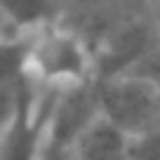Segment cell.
Wrapping results in <instances>:
<instances>
[{
  "label": "cell",
  "instance_id": "cell-1",
  "mask_svg": "<svg viewBox=\"0 0 160 160\" xmlns=\"http://www.w3.org/2000/svg\"><path fill=\"white\" fill-rule=\"evenodd\" d=\"M24 71L40 87H64L92 80V52L78 33L61 21L24 35Z\"/></svg>",
  "mask_w": 160,
  "mask_h": 160
},
{
  "label": "cell",
  "instance_id": "cell-2",
  "mask_svg": "<svg viewBox=\"0 0 160 160\" xmlns=\"http://www.w3.org/2000/svg\"><path fill=\"white\" fill-rule=\"evenodd\" d=\"M59 92L61 90H54V87H40L28 78L26 71L21 73L14 118L0 139V160L40 158Z\"/></svg>",
  "mask_w": 160,
  "mask_h": 160
},
{
  "label": "cell",
  "instance_id": "cell-3",
  "mask_svg": "<svg viewBox=\"0 0 160 160\" xmlns=\"http://www.w3.org/2000/svg\"><path fill=\"white\" fill-rule=\"evenodd\" d=\"M99 113L127 137L160 127V87L132 75L94 80Z\"/></svg>",
  "mask_w": 160,
  "mask_h": 160
},
{
  "label": "cell",
  "instance_id": "cell-4",
  "mask_svg": "<svg viewBox=\"0 0 160 160\" xmlns=\"http://www.w3.org/2000/svg\"><path fill=\"white\" fill-rule=\"evenodd\" d=\"M160 40L158 19L148 14L127 19L113 28L99 45L92 50V75L94 80H106L125 75L139 57H144Z\"/></svg>",
  "mask_w": 160,
  "mask_h": 160
},
{
  "label": "cell",
  "instance_id": "cell-5",
  "mask_svg": "<svg viewBox=\"0 0 160 160\" xmlns=\"http://www.w3.org/2000/svg\"><path fill=\"white\" fill-rule=\"evenodd\" d=\"M99 115L101 113H99V101H97L94 78L64 87L57 97L42 148L68 153L75 139L82 134V130Z\"/></svg>",
  "mask_w": 160,
  "mask_h": 160
},
{
  "label": "cell",
  "instance_id": "cell-6",
  "mask_svg": "<svg viewBox=\"0 0 160 160\" xmlns=\"http://www.w3.org/2000/svg\"><path fill=\"white\" fill-rule=\"evenodd\" d=\"M130 137L104 115L94 118L71 146L73 160H125Z\"/></svg>",
  "mask_w": 160,
  "mask_h": 160
},
{
  "label": "cell",
  "instance_id": "cell-7",
  "mask_svg": "<svg viewBox=\"0 0 160 160\" xmlns=\"http://www.w3.org/2000/svg\"><path fill=\"white\" fill-rule=\"evenodd\" d=\"M61 17L59 0H0V19L12 35H28Z\"/></svg>",
  "mask_w": 160,
  "mask_h": 160
},
{
  "label": "cell",
  "instance_id": "cell-8",
  "mask_svg": "<svg viewBox=\"0 0 160 160\" xmlns=\"http://www.w3.org/2000/svg\"><path fill=\"white\" fill-rule=\"evenodd\" d=\"M24 59H26L24 35L0 40V82L19 78L24 73Z\"/></svg>",
  "mask_w": 160,
  "mask_h": 160
},
{
  "label": "cell",
  "instance_id": "cell-9",
  "mask_svg": "<svg viewBox=\"0 0 160 160\" xmlns=\"http://www.w3.org/2000/svg\"><path fill=\"white\" fill-rule=\"evenodd\" d=\"M125 160H160V127L130 137Z\"/></svg>",
  "mask_w": 160,
  "mask_h": 160
},
{
  "label": "cell",
  "instance_id": "cell-10",
  "mask_svg": "<svg viewBox=\"0 0 160 160\" xmlns=\"http://www.w3.org/2000/svg\"><path fill=\"white\" fill-rule=\"evenodd\" d=\"M125 75L146 80V82H151V85L160 87V40L146 52L144 57H139V59L134 61V66H132Z\"/></svg>",
  "mask_w": 160,
  "mask_h": 160
},
{
  "label": "cell",
  "instance_id": "cell-11",
  "mask_svg": "<svg viewBox=\"0 0 160 160\" xmlns=\"http://www.w3.org/2000/svg\"><path fill=\"white\" fill-rule=\"evenodd\" d=\"M2 38H19V35H12V31L2 24V19H0V40H2Z\"/></svg>",
  "mask_w": 160,
  "mask_h": 160
},
{
  "label": "cell",
  "instance_id": "cell-12",
  "mask_svg": "<svg viewBox=\"0 0 160 160\" xmlns=\"http://www.w3.org/2000/svg\"><path fill=\"white\" fill-rule=\"evenodd\" d=\"M155 5H158V19H160V0H155Z\"/></svg>",
  "mask_w": 160,
  "mask_h": 160
},
{
  "label": "cell",
  "instance_id": "cell-13",
  "mask_svg": "<svg viewBox=\"0 0 160 160\" xmlns=\"http://www.w3.org/2000/svg\"><path fill=\"white\" fill-rule=\"evenodd\" d=\"M158 26H160V19H158Z\"/></svg>",
  "mask_w": 160,
  "mask_h": 160
}]
</instances>
